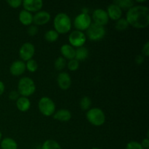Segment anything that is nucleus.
Instances as JSON below:
<instances>
[{"label": "nucleus", "mask_w": 149, "mask_h": 149, "mask_svg": "<svg viewBox=\"0 0 149 149\" xmlns=\"http://www.w3.org/2000/svg\"><path fill=\"white\" fill-rule=\"evenodd\" d=\"M125 19L129 26L136 29H145L149 25L148 7L143 5H134L127 10Z\"/></svg>", "instance_id": "1"}, {"label": "nucleus", "mask_w": 149, "mask_h": 149, "mask_svg": "<svg viewBox=\"0 0 149 149\" xmlns=\"http://www.w3.org/2000/svg\"><path fill=\"white\" fill-rule=\"evenodd\" d=\"M54 30L58 33H67L71 31L72 23L69 16L64 13H58L53 20Z\"/></svg>", "instance_id": "2"}, {"label": "nucleus", "mask_w": 149, "mask_h": 149, "mask_svg": "<svg viewBox=\"0 0 149 149\" xmlns=\"http://www.w3.org/2000/svg\"><path fill=\"white\" fill-rule=\"evenodd\" d=\"M36 91V84L30 77H22L17 84V92L23 97H29Z\"/></svg>", "instance_id": "3"}, {"label": "nucleus", "mask_w": 149, "mask_h": 149, "mask_svg": "<svg viewBox=\"0 0 149 149\" xmlns=\"http://www.w3.org/2000/svg\"><path fill=\"white\" fill-rule=\"evenodd\" d=\"M86 117L87 121L94 126L99 127L106 122V115L103 111L99 108H92L87 111Z\"/></svg>", "instance_id": "4"}, {"label": "nucleus", "mask_w": 149, "mask_h": 149, "mask_svg": "<svg viewBox=\"0 0 149 149\" xmlns=\"http://www.w3.org/2000/svg\"><path fill=\"white\" fill-rule=\"evenodd\" d=\"M38 108L41 113L45 116H53L56 109L53 100L46 96L41 97L38 103Z\"/></svg>", "instance_id": "5"}, {"label": "nucleus", "mask_w": 149, "mask_h": 149, "mask_svg": "<svg viewBox=\"0 0 149 149\" xmlns=\"http://www.w3.org/2000/svg\"><path fill=\"white\" fill-rule=\"evenodd\" d=\"M106 33V29L104 26H100L94 23H92L87 30V37L92 41L101 40L105 36Z\"/></svg>", "instance_id": "6"}, {"label": "nucleus", "mask_w": 149, "mask_h": 149, "mask_svg": "<svg viewBox=\"0 0 149 149\" xmlns=\"http://www.w3.org/2000/svg\"><path fill=\"white\" fill-rule=\"evenodd\" d=\"M92 24V19L90 15L86 13H81L75 17L74 21V26L77 31H84Z\"/></svg>", "instance_id": "7"}, {"label": "nucleus", "mask_w": 149, "mask_h": 149, "mask_svg": "<svg viewBox=\"0 0 149 149\" xmlns=\"http://www.w3.org/2000/svg\"><path fill=\"white\" fill-rule=\"evenodd\" d=\"M87 40V36L84 34V32L80 31L74 30L71 32L68 36V41L70 45L73 47H83Z\"/></svg>", "instance_id": "8"}, {"label": "nucleus", "mask_w": 149, "mask_h": 149, "mask_svg": "<svg viewBox=\"0 0 149 149\" xmlns=\"http://www.w3.org/2000/svg\"><path fill=\"white\" fill-rule=\"evenodd\" d=\"M35 54L34 45L30 42H26L20 47L19 49V56L22 61L24 62L31 59H33V57Z\"/></svg>", "instance_id": "9"}, {"label": "nucleus", "mask_w": 149, "mask_h": 149, "mask_svg": "<svg viewBox=\"0 0 149 149\" xmlns=\"http://www.w3.org/2000/svg\"><path fill=\"white\" fill-rule=\"evenodd\" d=\"M93 20H94V23L105 26L109 23V17L106 10L103 9H96L93 13Z\"/></svg>", "instance_id": "10"}, {"label": "nucleus", "mask_w": 149, "mask_h": 149, "mask_svg": "<svg viewBox=\"0 0 149 149\" xmlns=\"http://www.w3.org/2000/svg\"><path fill=\"white\" fill-rule=\"evenodd\" d=\"M25 10L30 13H37L40 11L43 6L42 0H24L22 3Z\"/></svg>", "instance_id": "11"}, {"label": "nucleus", "mask_w": 149, "mask_h": 149, "mask_svg": "<svg viewBox=\"0 0 149 149\" xmlns=\"http://www.w3.org/2000/svg\"><path fill=\"white\" fill-rule=\"evenodd\" d=\"M51 15L47 11L45 10H40L36 13L34 15H33V23L35 26H42L45 25L50 20Z\"/></svg>", "instance_id": "12"}, {"label": "nucleus", "mask_w": 149, "mask_h": 149, "mask_svg": "<svg viewBox=\"0 0 149 149\" xmlns=\"http://www.w3.org/2000/svg\"><path fill=\"white\" fill-rule=\"evenodd\" d=\"M57 82L60 88L63 90H66L71 85V78L67 72H61L57 77Z\"/></svg>", "instance_id": "13"}, {"label": "nucleus", "mask_w": 149, "mask_h": 149, "mask_svg": "<svg viewBox=\"0 0 149 149\" xmlns=\"http://www.w3.org/2000/svg\"><path fill=\"white\" fill-rule=\"evenodd\" d=\"M26 63L21 60L14 61L10 67V74L15 77L22 75L26 71Z\"/></svg>", "instance_id": "14"}, {"label": "nucleus", "mask_w": 149, "mask_h": 149, "mask_svg": "<svg viewBox=\"0 0 149 149\" xmlns=\"http://www.w3.org/2000/svg\"><path fill=\"white\" fill-rule=\"evenodd\" d=\"M107 14L110 19L113 20H118L122 17V10H121L119 6L116 5L114 3L109 4L107 8Z\"/></svg>", "instance_id": "15"}, {"label": "nucleus", "mask_w": 149, "mask_h": 149, "mask_svg": "<svg viewBox=\"0 0 149 149\" xmlns=\"http://www.w3.org/2000/svg\"><path fill=\"white\" fill-rule=\"evenodd\" d=\"M71 116H72V114H71V111L65 109H59L55 111L53 114L54 119L63 122H68L71 119Z\"/></svg>", "instance_id": "16"}, {"label": "nucleus", "mask_w": 149, "mask_h": 149, "mask_svg": "<svg viewBox=\"0 0 149 149\" xmlns=\"http://www.w3.org/2000/svg\"><path fill=\"white\" fill-rule=\"evenodd\" d=\"M75 50L76 49H74V47L68 44L62 45L61 47V53L62 57L68 61L75 58Z\"/></svg>", "instance_id": "17"}, {"label": "nucleus", "mask_w": 149, "mask_h": 149, "mask_svg": "<svg viewBox=\"0 0 149 149\" xmlns=\"http://www.w3.org/2000/svg\"><path fill=\"white\" fill-rule=\"evenodd\" d=\"M19 21L24 26H31L33 23V15L30 12L23 10L20 12L18 15Z\"/></svg>", "instance_id": "18"}, {"label": "nucleus", "mask_w": 149, "mask_h": 149, "mask_svg": "<svg viewBox=\"0 0 149 149\" xmlns=\"http://www.w3.org/2000/svg\"><path fill=\"white\" fill-rule=\"evenodd\" d=\"M16 106L21 112H26L30 109L31 101L28 97L21 96L16 100Z\"/></svg>", "instance_id": "19"}, {"label": "nucleus", "mask_w": 149, "mask_h": 149, "mask_svg": "<svg viewBox=\"0 0 149 149\" xmlns=\"http://www.w3.org/2000/svg\"><path fill=\"white\" fill-rule=\"evenodd\" d=\"M89 56V50L85 47H80L75 50V59L79 62L87 59Z\"/></svg>", "instance_id": "20"}, {"label": "nucleus", "mask_w": 149, "mask_h": 149, "mask_svg": "<svg viewBox=\"0 0 149 149\" xmlns=\"http://www.w3.org/2000/svg\"><path fill=\"white\" fill-rule=\"evenodd\" d=\"M1 149H17V143L13 138H4L1 141Z\"/></svg>", "instance_id": "21"}, {"label": "nucleus", "mask_w": 149, "mask_h": 149, "mask_svg": "<svg viewBox=\"0 0 149 149\" xmlns=\"http://www.w3.org/2000/svg\"><path fill=\"white\" fill-rule=\"evenodd\" d=\"M113 3L116 4V5L120 7L121 10H129L134 6V1L132 0H116Z\"/></svg>", "instance_id": "22"}, {"label": "nucleus", "mask_w": 149, "mask_h": 149, "mask_svg": "<svg viewBox=\"0 0 149 149\" xmlns=\"http://www.w3.org/2000/svg\"><path fill=\"white\" fill-rule=\"evenodd\" d=\"M41 149H62V148L57 141L52 139H48L43 143Z\"/></svg>", "instance_id": "23"}, {"label": "nucleus", "mask_w": 149, "mask_h": 149, "mask_svg": "<svg viewBox=\"0 0 149 149\" xmlns=\"http://www.w3.org/2000/svg\"><path fill=\"white\" fill-rule=\"evenodd\" d=\"M59 38V33L54 29L47 31L45 34V39L48 42H55Z\"/></svg>", "instance_id": "24"}, {"label": "nucleus", "mask_w": 149, "mask_h": 149, "mask_svg": "<svg viewBox=\"0 0 149 149\" xmlns=\"http://www.w3.org/2000/svg\"><path fill=\"white\" fill-rule=\"evenodd\" d=\"M129 27V23H127V20L125 18H122L119 19L118 20H116V23H115V28L117 31H125L127 30Z\"/></svg>", "instance_id": "25"}, {"label": "nucleus", "mask_w": 149, "mask_h": 149, "mask_svg": "<svg viewBox=\"0 0 149 149\" xmlns=\"http://www.w3.org/2000/svg\"><path fill=\"white\" fill-rule=\"evenodd\" d=\"M92 101L90 97H89L88 96H84L81 99L79 103L80 108L82 109L83 111H88L90 109V106H91Z\"/></svg>", "instance_id": "26"}, {"label": "nucleus", "mask_w": 149, "mask_h": 149, "mask_svg": "<svg viewBox=\"0 0 149 149\" xmlns=\"http://www.w3.org/2000/svg\"><path fill=\"white\" fill-rule=\"evenodd\" d=\"M66 65V60L62 56L58 57L54 63V67L57 71H61L63 69Z\"/></svg>", "instance_id": "27"}, {"label": "nucleus", "mask_w": 149, "mask_h": 149, "mask_svg": "<svg viewBox=\"0 0 149 149\" xmlns=\"http://www.w3.org/2000/svg\"><path fill=\"white\" fill-rule=\"evenodd\" d=\"M26 67L28 71L33 73L37 71L38 68H39V65H38V63L35 60L31 59L27 61V63H26Z\"/></svg>", "instance_id": "28"}, {"label": "nucleus", "mask_w": 149, "mask_h": 149, "mask_svg": "<svg viewBox=\"0 0 149 149\" xmlns=\"http://www.w3.org/2000/svg\"><path fill=\"white\" fill-rule=\"evenodd\" d=\"M67 65H68V68L70 71H75L78 70V68H79V62L74 58V59L70 60L68 62Z\"/></svg>", "instance_id": "29"}, {"label": "nucleus", "mask_w": 149, "mask_h": 149, "mask_svg": "<svg viewBox=\"0 0 149 149\" xmlns=\"http://www.w3.org/2000/svg\"><path fill=\"white\" fill-rule=\"evenodd\" d=\"M126 149H144L141 146V143L137 141H130L126 146Z\"/></svg>", "instance_id": "30"}, {"label": "nucleus", "mask_w": 149, "mask_h": 149, "mask_svg": "<svg viewBox=\"0 0 149 149\" xmlns=\"http://www.w3.org/2000/svg\"><path fill=\"white\" fill-rule=\"evenodd\" d=\"M7 3L10 7L15 9L18 8L22 5L23 1H21V0H7Z\"/></svg>", "instance_id": "31"}, {"label": "nucleus", "mask_w": 149, "mask_h": 149, "mask_svg": "<svg viewBox=\"0 0 149 149\" xmlns=\"http://www.w3.org/2000/svg\"><path fill=\"white\" fill-rule=\"evenodd\" d=\"M38 31H39V29H38L37 26H35V25H31V26H29V29L27 30L28 33L31 36H35L38 33Z\"/></svg>", "instance_id": "32"}, {"label": "nucleus", "mask_w": 149, "mask_h": 149, "mask_svg": "<svg viewBox=\"0 0 149 149\" xmlns=\"http://www.w3.org/2000/svg\"><path fill=\"white\" fill-rule=\"evenodd\" d=\"M19 95H20V94L18 93V92L15 91V90H13L9 94V98L12 100H17L20 97Z\"/></svg>", "instance_id": "33"}, {"label": "nucleus", "mask_w": 149, "mask_h": 149, "mask_svg": "<svg viewBox=\"0 0 149 149\" xmlns=\"http://www.w3.org/2000/svg\"><path fill=\"white\" fill-rule=\"evenodd\" d=\"M142 52L145 56L148 57L149 55V42H147L145 45H143L142 49Z\"/></svg>", "instance_id": "34"}, {"label": "nucleus", "mask_w": 149, "mask_h": 149, "mask_svg": "<svg viewBox=\"0 0 149 149\" xmlns=\"http://www.w3.org/2000/svg\"><path fill=\"white\" fill-rule=\"evenodd\" d=\"M141 146L144 149H148L149 148V139L148 138H144L142 141V142L141 143Z\"/></svg>", "instance_id": "35"}, {"label": "nucleus", "mask_w": 149, "mask_h": 149, "mask_svg": "<svg viewBox=\"0 0 149 149\" xmlns=\"http://www.w3.org/2000/svg\"><path fill=\"white\" fill-rule=\"evenodd\" d=\"M143 62H144V58L143 55H137L136 58H135V63L138 65H141L143 63Z\"/></svg>", "instance_id": "36"}, {"label": "nucleus", "mask_w": 149, "mask_h": 149, "mask_svg": "<svg viewBox=\"0 0 149 149\" xmlns=\"http://www.w3.org/2000/svg\"><path fill=\"white\" fill-rule=\"evenodd\" d=\"M4 90H5V86H4V84L3 83V81H1L0 80V95L4 93Z\"/></svg>", "instance_id": "37"}, {"label": "nucleus", "mask_w": 149, "mask_h": 149, "mask_svg": "<svg viewBox=\"0 0 149 149\" xmlns=\"http://www.w3.org/2000/svg\"><path fill=\"white\" fill-rule=\"evenodd\" d=\"M1 138H2V134H1V132L0 131V141L1 140Z\"/></svg>", "instance_id": "38"}, {"label": "nucleus", "mask_w": 149, "mask_h": 149, "mask_svg": "<svg viewBox=\"0 0 149 149\" xmlns=\"http://www.w3.org/2000/svg\"><path fill=\"white\" fill-rule=\"evenodd\" d=\"M145 1H146V0H143V1H137V2H138V3H140V2H145Z\"/></svg>", "instance_id": "39"}, {"label": "nucleus", "mask_w": 149, "mask_h": 149, "mask_svg": "<svg viewBox=\"0 0 149 149\" xmlns=\"http://www.w3.org/2000/svg\"><path fill=\"white\" fill-rule=\"evenodd\" d=\"M91 149H100V148H96V147H94V148H91Z\"/></svg>", "instance_id": "40"}, {"label": "nucleus", "mask_w": 149, "mask_h": 149, "mask_svg": "<svg viewBox=\"0 0 149 149\" xmlns=\"http://www.w3.org/2000/svg\"><path fill=\"white\" fill-rule=\"evenodd\" d=\"M148 149H149V148H148Z\"/></svg>", "instance_id": "41"}]
</instances>
